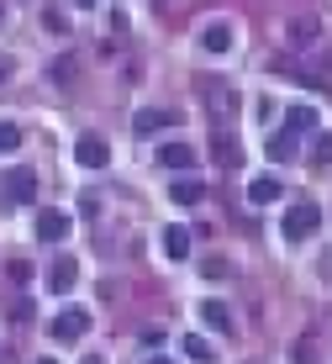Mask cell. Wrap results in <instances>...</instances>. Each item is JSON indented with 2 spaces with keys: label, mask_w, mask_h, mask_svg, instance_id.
Returning <instances> with one entry per match:
<instances>
[{
  "label": "cell",
  "mask_w": 332,
  "mask_h": 364,
  "mask_svg": "<svg viewBox=\"0 0 332 364\" xmlns=\"http://www.w3.org/2000/svg\"><path fill=\"white\" fill-rule=\"evenodd\" d=\"M316 228H322V206H316V200H296V206L285 211V243H306Z\"/></svg>",
  "instance_id": "1"
},
{
  "label": "cell",
  "mask_w": 332,
  "mask_h": 364,
  "mask_svg": "<svg viewBox=\"0 0 332 364\" xmlns=\"http://www.w3.org/2000/svg\"><path fill=\"white\" fill-rule=\"evenodd\" d=\"M85 333H90V311L85 306H63L53 317V338H63V343H74V338H85Z\"/></svg>",
  "instance_id": "2"
},
{
  "label": "cell",
  "mask_w": 332,
  "mask_h": 364,
  "mask_svg": "<svg viewBox=\"0 0 332 364\" xmlns=\"http://www.w3.org/2000/svg\"><path fill=\"white\" fill-rule=\"evenodd\" d=\"M69 232H74V222L63 217V211H37V237H43V243H63Z\"/></svg>",
  "instance_id": "3"
},
{
  "label": "cell",
  "mask_w": 332,
  "mask_h": 364,
  "mask_svg": "<svg viewBox=\"0 0 332 364\" xmlns=\"http://www.w3.org/2000/svg\"><path fill=\"white\" fill-rule=\"evenodd\" d=\"M74 159H80L85 169H100V164H106V137H100V132H85L80 143H74Z\"/></svg>",
  "instance_id": "4"
},
{
  "label": "cell",
  "mask_w": 332,
  "mask_h": 364,
  "mask_svg": "<svg viewBox=\"0 0 332 364\" xmlns=\"http://www.w3.org/2000/svg\"><path fill=\"white\" fill-rule=\"evenodd\" d=\"M237 43V32H232V21H211L206 32H200V48L206 53H227V48Z\"/></svg>",
  "instance_id": "5"
},
{
  "label": "cell",
  "mask_w": 332,
  "mask_h": 364,
  "mask_svg": "<svg viewBox=\"0 0 332 364\" xmlns=\"http://www.w3.org/2000/svg\"><path fill=\"white\" fill-rule=\"evenodd\" d=\"M6 196H11V200H21V206H32V196H37V174H32V169H11Z\"/></svg>",
  "instance_id": "6"
},
{
  "label": "cell",
  "mask_w": 332,
  "mask_h": 364,
  "mask_svg": "<svg viewBox=\"0 0 332 364\" xmlns=\"http://www.w3.org/2000/svg\"><path fill=\"white\" fill-rule=\"evenodd\" d=\"M74 280H80V264H74L69 254H58L53 264H48V285H53V291H69Z\"/></svg>",
  "instance_id": "7"
},
{
  "label": "cell",
  "mask_w": 332,
  "mask_h": 364,
  "mask_svg": "<svg viewBox=\"0 0 332 364\" xmlns=\"http://www.w3.org/2000/svg\"><path fill=\"white\" fill-rule=\"evenodd\" d=\"M159 164L164 169H190V164H196V148H190V143H164L159 148Z\"/></svg>",
  "instance_id": "8"
},
{
  "label": "cell",
  "mask_w": 332,
  "mask_h": 364,
  "mask_svg": "<svg viewBox=\"0 0 332 364\" xmlns=\"http://www.w3.org/2000/svg\"><path fill=\"white\" fill-rule=\"evenodd\" d=\"M279 196H285V185H279L274 174H259V180L248 185V200H253V206H269V200H279Z\"/></svg>",
  "instance_id": "9"
},
{
  "label": "cell",
  "mask_w": 332,
  "mask_h": 364,
  "mask_svg": "<svg viewBox=\"0 0 332 364\" xmlns=\"http://www.w3.org/2000/svg\"><path fill=\"white\" fill-rule=\"evenodd\" d=\"M169 111H137V117H132V132L137 137H153V132H164V127H169Z\"/></svg>",
  "instance_id": "10"
},
{
  "label": "cell",
  "mask_w": 332,
  "mask_h": 364,
  "mask_svg": "<svg viewBox=\"0 0 332 364\" xmlns=\"http://www.w3.org/2000/svg\"><path fill=\"white\" fill-rule=\"evenodd\" d=\"M169 200H174V206H196V200H206V185H200V180H174Z\"/></svg>",
  "instance_id": "11"
},
{
  "label": "cell",
  "mask_w": 332,
  "mask_h": 364,
  "mask_svg": "<svg viewBox=\"0 0 332 364\" xmlns=\"http://www.w3.org/2000/svg\"><path fill=\"white\" fill-rule=\"evenodd\" d=\"M164 254H169V259H185V254H190V228L169 222V228H164Z\"/></svg>",
  "instance_id": "12"
},
{
  "label": "cell",
  "mask_w": 332,
  "mask_h": 364,
  "mask_svg": "<svg viewBox=\"0 0 332 364\" xmlns=\"http://www.w3.org/2000/svg\"><path fill=\"white\" fill-rule=\"evenodd\" d=\"M200 317H206L216 333H232V311H227L222 301H206V306H200Z\"/></svg>",
  "instance_id": "13"
},
{
  "label": "cell",
  "mask_w": 332,
  "mask_h": 364,
  "mask_svg": "<svg viewBox=\"0 0 332 364\" xmlns=\"http://www.w3.org/2000/svg\"><path fill=\"white\" fill-rule=\"evenodd\" d=\"M290 154H296V132H290V127H279V132L269 137V159H279V164H285Z\"/></svg>",
  "instance_id": "14"
},
{
  "label": "cell",
  "mask_w": 332,
  "mask_h": 364,
  "mask_svg": "<svg viewBox=\"0 0 332 364\" xmlns=\"http://www.w3.org/2000/svg\"><path fill=\"white\" fill-rule=\"evenodd\" d=\"M285 127H290V132H296V137H301V132H311V127H316V111H311V106H290V117H285Z\"/></svg>",
  "instance_id": "15"
},
{
  "label": "cell",
  "mask_w": 332,
  "mask_h": 364,
  "mask_svg": "<svg viewBox=\"0 0 332 364\" xmlns=\"http://www.w3.org/2000/svg\"><path fill=\"white\" fill-rule=\"evenodd\" d=\"M185 359H190V364H211L216 354H211V343H206V338H196V333H185Z\"/></svg>",
  "instance_id": "16"
},
{
  "label": "cell",
  "mask_w": 332,
  "mask_h": 364,
  "mask_svg": "<svg viewBox=\"0 0 332 364\" xmlns=\"http://www.w3.org/2000/svg\"><path fill=\"white\" fill-rule=\"evenodd\" d=\"M21 148V127L16 122H0V154H16Z\"/></svg>",
  "instance_id": "17"
},
{
  "label": "cell",
  "mask_w": 332,
  "mask_h": 364,
  "mask_svg": "<svg viewBox=\"0 0 332 364\" xmlns=\"http://www.w3.org/2000/svg\"><path fill=\"white\" fill-rule=\"evenodd\" d=\"M48 32H58V37H69V16H63V11H48Z\"/></svg>",
  "instance_id": "18"
},
{
  "label": "cell",
  "mask_w": 332,
  "mask_h": 364,
  "mask_svg": "<svg viewBox=\"0 0 332 364\" xmlns=\"http://www.w3.org/2000/svg\"><path fill=\"white\" fill-rule=\"evenodd\" d=\"M11 317L27 322V317H32V301H27V296H11Z\"/></svg>",
  "instance_id": "19"
},
{
  "label": "cell",
  "mask_w": 332,
  "mask_h": 364,
  "mask_svg": "<svg viewBox=\"0 0 332 364\" xmlns=\"http://www.w3.org/2000/svg\"><path fill=\"white\" fill-rule=\"evenodd\" d=\"M316 164H332V137H316Z\"/></svg>",
  "instance_id": "20"
},
{
  "label": "cell",
  "mask_w": 332,
  "mask_h": 364,
  "mask_svg": "<svg viewBox=\"0 0 332 364\" xmlns=\"http://www.w3.org/2000/svg\"><path fill=\"white\" fill-rule=\"evenodd\" d=\"M11 74H16V58H6V53H0V85H6Z\"/></svg>",
  "instance_id": "21"
},
{
  "label": "cell",
  "mask_w": 332,
  "mask_h": 364,
  "mask_svg": "<svg viewBox=\"0 0 332 364\" xmlns=\"http://www.w3.org/2000/svg\"><path fill=\"white\" fill-rule=\"evenodd\" d=\"M80 364H106V359H100V354H85V359H80Z\"/></svg>",
  "instance_id": "22"
},
{
  "label": "cell",
  "mask_w": 332,
  "mask_h": 364,
  "mask_svg": "<svg viewBox=\"0 0 332 364\" xmlns=\"http://www.w3.org/2000/svg\"><path fill=\"white\" fill-rule=\"evenodd\" d=\"M74 6H85V11H90V6H95V0H74Z\"/></svg>",
  "instance_id": "23"
},
{
  "label": "cell",
  "mask_w": 332,
  "mask_h": 364,
  "mask_svg": "<svg viewBox=\"0 0 332 364\" xmlns=\"http://www.w3.org/2000/svg\"><path fill=\"white\" fill-rule=\"evenodd\" d=\"M148 364H169V359H159V354H153V359H148Z\"/></svg>",
  "instance_id": "24"
},
{
  "label": "cell",
  "mask_w": 332,
  "mask_h": 364,
  "mask_svg": "<svg viewBox=\"0 0 332 364\" xmlns=\"http://www.w3.org/2000/svg\"><path fill=\"white\" fill-rule=\"evenodd\" d=\"M43 364H53V359H43Z\"/></svg>",
  "instance_id": "25"
}]
</instances>
